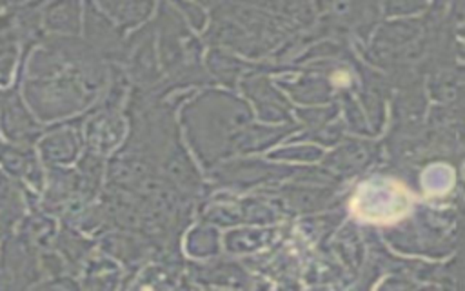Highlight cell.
<instances>
[{
    "mask_svg": "<svg viewBox=\"0 0 465 291\" xmlns=\"http://www.w3.org/2000/svg\"><path fill=\"white\" fill-rule=\"evenodd\" d=\"M194 2H200V4H205V5H214V4H218L220 0H194Z\"/></svg>",
    "mask_w": 465,
    "mask_h": 291,
    "instance_id": "9a60e30c",
    "label": "cell"
},
{
    "mask_svg": "<svg viewBox=\"0 0 465 291\" xmlns=\"http://www.w3.org/2000/svg\"><path fill=\"white\" fill-rule=\"evenodd\" d=\"M242 104L220 91L202 95L182 111V122L193 149L205 167H216L223 156L232 153L234 127L243 124Z\"/></svg>",
    "mask_w": 465,
    "mask_h": 291,
    "instance_id": "6da1fadb",
    "label": "cell"
},
{
    "mask_svg": "<svg viewBox=\"0 0 465 291\" xmlns=\"http://www.w3.org/2000/svg\"><path fill=\"white\" fill-rule=\"evenodd\" d=\"M25 211L24 193L15 176L0 171V240L13 235Z\"/></svg>",
    "mask_w": 465,
    "mask_h": 291,
    "instance_id": "8992f818",
    "label": "cell"
},
{
    "mask_svg": "<svg viewBox=\"0 0 465 291\" xmlns=\"http://www.w3.org/2000/svg\"><path fill=\"white\" fill-rule=\"evenodd\" d=\"M178 7H182L183 11H185V16H187V20L196 27V29H200L202 25H203V22H205V16H203V13H202V9L194 4V5H191L189 2H183V0H173Z\"/></svg>",
    "mask_w": 465,
    "mask_h": 291,
    "instance_id": "5bb4252c",
    "label": "cell"
},
{
    "mask_svg": "<svg viewBox=\"0 0 465 291\" xmlns=\"http://www.w3.org/2000/svg\"><path fill=\"white\" fill-rule=\"evenodd\" d=\"M22 40L15 24L13 11L0 16V85L5 87L13 76Z\"/></svg>",
    "mask_w": 465,
    "mask_h": 291,
    "instance_id": "9c48e42d",
    "label": "cell"
},
{
    "mask_svg": "<svg viewBox=\"0 0 465 291\" xmlns=\"http://www.w3.org/2000/svg\"><path fill=\"white\" fill-rule=\"evenodd\" d=\"M0 129L5 140L20 146H33L42 136L35 113L24 107L16 87L9 89L0 100Z\"/></svg>",
    "mask_w": 465,
    "mask_h": 291,
    "instance_id": "3957f363",
    "label": "cell"
},
{
    "mask_svg": "<svg viewBox=\"0 0 465 291\" xmlns=\"http://www.w3.org/2000/svg\"><path fill=\"white\" fill-rule=\"evenodd\" d=\"M131 76L140 84L147 85L156 80V60L153 56V38L147 36L142 44L136 45L131 58Z\"/></svg>",
    "mask_w": 465,
    "mask_h": 291,
    "instance_id": "4fadbf2b",
    "label": "cell"
},
{
    "mask_svg": "<svg viewBox=\"0 0 465 291\" xmlns=\"http://www.w3.org/2000/svg\"><path fill=\"white\" fill-rule=\"evenodd\" d=\"M125 133L124 120L114 107H105L98 113L87 127V142L93 153H107L118 146Z\"/></svg>",
    "mask_w": 465,
    "mask_h": 291,
    "instance_id": "52a82bcc",
    "label": "cell"
},
{
    "mask_svg": "<svg viewBox=\"0 0 465 291\" xmlns=\"http://www.w3.org/2000/svg\"><path fill=\"white\" fill-rule=\"evenodd\" d=\"M111 15L120 27H134L153 13V0H93Z\"/></svg>",
    "mask_w": 465,
    "mask_h": 291,
    "instance_id": "8fae6325",
    "label": "cell"
},
{
    "mask_svg": "<svg viewBox=\"0 0 465 291\" xmlns=\"http://www.w3.org/2000/svg\"><path fill=\"white\" fill-rule=\"evenodd\" d=\"M185 253L196 260H207L220 251V235L211 226H196L185 236Z\"/></svg>",
    "mask_w": 465,
    "mask_h": 291,
    "instance_id": "7c38bea8",
    "label": "cell"
},
{
    "mask_svg": "<svg viewBox=\"0 0 465 291\" xmlns=\"http://www.w3.org/2000/svg\"><path fill=\"white\" fill-rule=\"evenodd\" d=\"M0 164L7 175L27 182L35 191H42L44 169L40 164V156H36L31 146L0 140Z\"/></svg>",
    "mask_w": 465,
    "mask_h": 291,
    "instance_id": "277c9868",
    "label": "cell"
},
{
    "mask_svg": "<svg viewBox=\"0 0 465 291\" xmlns=\"http://www.w3.org/2000/svg\"><path fill=\"white\" fill-rule=\"evenodd\" d=\"M0 253V289L27 287L38 276L36 253L33 242L22 233L9 235L2 240Z\"/></svg>",
    "mask_w": 465,
    "mask_h": 291,
    "instance_id": "7a4b0ae2",
    "label": "cell"
},
{
    "mask_svg": "<svg viewBox=\"0 0 465 291\" xmlns=\"http://www.w3.org/2000/svg\"><path fill=\"white\" fill-rule=\"evenodd\" d=\"M80 2L78 0H51L42 9V25L47 31L73 36L80 33Z\"/></svg>",
    "mask_w": 465,
    "mask_h": 291,
    "instance_id": "ba28073f",
    "label": "cell"
},
{
    "mask_svg": "<svg viewBox=\"0 0 465 291\" xmlns=\"http://www.w3.org/2000/svg\"><path fill=\"white\" fill-rule=\"evenodd\" d=\"M85 29H87V38L93 49L96 51H105V53H116L120 49V36L118 31L109 24V20L104 18V15L93 7L91 2L85 4Z\"/></svg>",
    "mask_w": 465,
    "mask_h": 291,
    "instance_id": "30bf717a",
    "label": "cell"
},
{
    "mask_svg": "<svg viewBox=\"0 0 465 291\" xmlns=\"http://www.w3.org/2000/svg\"><path fill=\"white\" fill-rule=\"evenodd\" d=\"M82 149V138L78 129L71 125H64L45 133L38 140V155L47 166L64 167L73 164Z\"/></svg>",
    "mask_w": 465,
    "mask_h": 291,
    "instance_id": "5b68a950",
    "label": "cell"
}]
</instances>
